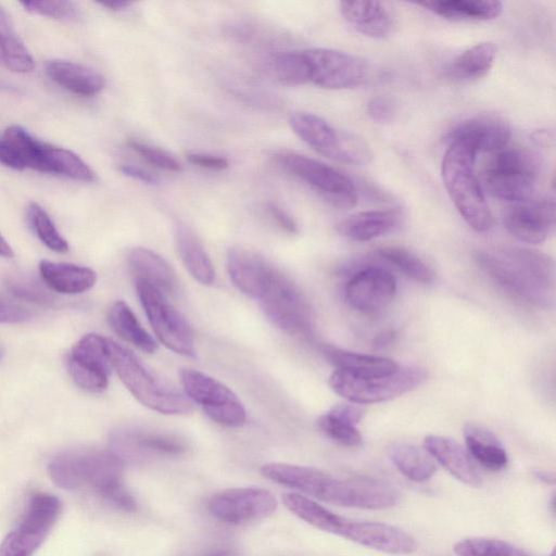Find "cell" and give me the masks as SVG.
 <instances>
[{
	"mask_svg": "<svg viewBox=\"0 0 556 556\" xmlns=\"http://www.w3.org/2000/svg\"><path fill=\"white\" fill-rule=\"evenodd\" d=\"M199 556H237V552L228 546L208 549Z\"/></svg>",
	"mask_w": 556,
	"mask_h": 556,
	"instance_id": "obj_54",
	"label": "cell"
},
{
	"mask_svg": "<svg viewBox=\"0 0 556 556\" xmlns=\"http://www.w3.org/2000/svg\"><path fill=\"white\" fill-rule=\"evenodd\" d=\"M98 3L101 7L108 9V10H111V11H115V12L124 11L132 4V2L124 1V0L101 1Z\"/></svg>",
	"mask_w": 556,
	"mask_h": 556,
	"instance_id": "obj_53",
	"label": "cell"
},
{
	"mask_svg": "<svg viewBox=\"0 0 556 556\" xmlns=\"http://www.w3.org/2000/svg\"><path fill=\"white\" fill-rule=\"evenodd\" d=\"M136 290L147 318L163 345L184 356H194L190 326L166 299L153 287L136 281Z\"/></svg>",
	"mask_w": 556,
	"mask_h": 556,
	"instance_id": "obj_13",
	"label": "cell"
},
{
	"mask_svg": "<svg viewBox=\"0 0 556 556\" xmlns=\"http://www.w3.org/2000/svg\"><path fill=\"white\" fill-rule=\"evenodd\" d=\"M403 216L396 210H374L349 215L337 225L338 232L352 241H369L395 230Z\"/></svg>",
	"mask_w": 556,
	"mask_h": 556,
	"instance_id": "obj_25",
	"label": "cell"
},
{
	"mask_svg": "<svg viewBox=\"0 0 556 556\" xmlns=\"http://www.w3.org/2000/svg\"><path fill=\"white\" fill-rule=\"evenodd\" d=\"M294 134L319 154L351 165H366L372 153L367 142L357 135L333 128L323 117L305 112L289 119Z\"/></svg>",
	"mask_w": 556,
	"mask_h": 556,
	"instance_id": "obj_8",
	"label": "cell"
},
{
	"mask_svg": "<svg viewBox=\"0 0 556 556\" xmlns=\"http://www.w3.org/2000/svg\"><path fill=\"white\" fill-rule=\"evenodd\" d=\"M424 448L451 475L463 483L479 486L482 477L467 450L455 440L442 435H428Z\"/></svg>",
	"mask_w": 556,
	"mask_h": 556,
	"instance_id": "obj_24",
	"label": "cell"
},
{
	"mask_svg": "<svg viewBox=\"0 0 556 556\" xmlns=\"http://www.w3.org/2000/svg\"><path fill=\"white\" fill-rule=\"evenodd\" d=\"M46 72L59 86L81 97H94L105 87L100 73L76 62L51 60L46 64Z\"/></svg>",
	"mask_w": 556,
	"mask_h": 556,
	"instance_id": "obj_26",
	"label": "cell"
},
{
	"mask_svg": "<svg viewBox=\"0 0 556 556\" xmlns=\"http://www.w3.org/2000/svg\"><path fill=\"white\" fill-rule=\"evenodd\" d=\"M0 164L16 170H23L24 166L8 146L4 137L0 136Z\"/></svg>",
	"mask_w": 556,
	"mask_h": 556,
	"instance_id": "obj_51",
	"label": "cell"
},
{
	"mask_svg": "<svg viewBox=\"0 0 556 556\" xmlns=\"http://www.w3.org/2000/svg\"><path fill=\"white\" fill-rule=\"evenodd\" d=\"M477 153L459 142H448L441 175L444 187L464 220L476 231L485 232L494 218L476 173Z\"/></svg>",
	"mask_w": 556,
	"mask_h": 556,
	"instance_id": "obj_4",
	"label": "cell"
},
{
	"mask_svg": "<svg viewBox=\"0 0 556 556\" xmlns=\"http://www.w3.org/2000/svg\"><path fill=\"white\" fill-rule=\"evenodd\" d=\"M534 477L546 483V484H554L555 483V476L553 472L551 471H546V470H536L534 471Z\"/></svg>",
	"mask_w": 556,
	"mask_h": 556,
	"instance_id": "obj_55",
	"label": "cell"
},
{
	"mask_svg": "<svg viewBox=\"0 0 556 556\" xmlns=\"http://www.w3.org/2000/svg\"><path fill=\"white\" fill-rule=\"evenodd\" d=\"M175 242L182 264L189 274L204 286L215 281V269L203 244L195 233L184 224L175 226Z\"/></svg>",
	"mask_w": 556,
	"mask_h": 556,
	"instance_id": "obj_31",
	"label": "cell"
},
{
	"mask_svg": "<svg viewBox=\"0 0 556 556\" xmlns=\"http://www.w3.org/2000/svg\"><path fill=\"white\" fill-rule=\"evenodd\" d=\"M317 426L328 438L341 445L357 446L362 442V434L355 425L332 408L318 417Z\"/></svg>",
	"mask_w": 556,
	"mask_h": 556,
	"instance_id": "obj_43",
	"label": "cell"
},
{
	"mask_svg": "<svg viewBox=\"0 0 556 556\" xmlns=\"http://www.w3.org/2000/svg\"><path fill=\"white\" fill-rule=\"evenodd\" d=\"M278 507L274 494L263 488H231L212 495L207 502L210 514L228 525H242L262 520Z\"/></svg>",
	"mask_w": 556,
	"mask_h": 556,
	"instance_id": "obj_16",
	"label": "cell"
},
{
	"mask_svg": "<svg viewBox=\"0 0 556 556\" xmlns=\"http://www.w3.org/2000/svg\"><path fill=\"white\" fill-rule=\"evenodd\" d=\"M503 224L516 239L539 244L555 227L554 200L547 197L510 203L503 213Z\"/></svg>",
	"mask_w": 556,
	"mask_h": 556,
	"instance_id": "obj_18",
	"label": "cell"
},
{
	"mask_svg": "<svg viewBox=\"0 0 556 556\" xmlns=\"http://www.w3.org/2000/svg\"><path fill=\"white\" fill-rule=\"evenodd\" d=\"M187 160L193 165L213 170H223L229 166L227 159L207 153H189Z\"/></svg>",
	"mask_w": 556,
	"mask_h": 556,
	"instance_id": "obj_49",
	"label": "cell"
},
{
	"mask_svg": "<svg viewBox=\"0 0 556 556\" xmlns=\"http://www.w3.org/2000/svg\"><path fill=\"white\" fill-rule=\"evenodd\" d=\"M227 269L233 285L258 301L279 273L262 256L239 247L228 251Z\"/></svg>",
	"mask_w": 556,
	"mask_h": 556,
	"instance_id": "obj_21",
	"label": "cell"
},
{
	"mask_svg": "<svg viewBox=\"0 0 556 556\" xmlns=\"http://www.w3.org/2000/svg\"><path fill=\"white\" fill-rule=\"evenodd\" d=\"M0 67L13 73H29L35 59L17 35L11 16L0 4Z\"/></svg>",
	"mask_w": 556,
	"mask_h": 556,
	"instance_id": "obj_34",
	"label": "cell"
},
{
	"mask_svg": "<svg viewBox=\"0 0 556 556\" xmlns=\"http://www.w3.org/2000/svg\"><path fill=\"white\" fill-rule=\"evenodd\" d=\"M119 172L146 185H156L159 182V179L153 174L132 164H121Z\"/></svg>",
	"mask_w": 556,
	"mask_h": 556,
	"instance_id": "obj_50",
	"label": "cell"
},
{
	"mask_svg": "<svg viewBox=\"0 0 556 556\" xmlns=\"http://www.w3.org/2000/svg\"><path fill=\"white\" fill-rule=\"evenodd\" d=\"M282 503L293 515L308 525L325 532L342 535L348 518L328 510L309 497L299 493L283 494Z\"/></svg>",
	"mask_w": 556,
	"mask_h": 556,
	"instance_id": "obj_35",
	"label": "cell"
},
{
	"mask_svg": "<svg viewBox=\"0 0 556 556\" xmlns=\"http://www.w3.org/2000/svg\"><path fill=\"white\" fill-rule=\"evenodd\" d=\"M542 172L539 155L527 148H504L492 153L484 163L482 187L502 201L520 202L534 197Z\"/></svg>",
	"mask_w": 556,
	"mask_h": 556,
	"instance_id": "obj_5",
	"label": "cell"
},
{
	"mask_svg": "<svg viewBox=\"0 0 556 556\" xmlns=\"http://www.w3.org/2000/svg\"><path fill=\"white\" fill-rule=\"evenodd\" d=\"M39 274L51 290L64 294L83 293L97 281V274L88 267L48 260L39 263Z\"/></svg>",
	"mask_w": 556,
	"mask_h": 556,
	"instance_id": "obj_29",
	"label": "cell"
},
{
	"mask_svg": "<svg viewBox=\"0 0 556 556\" xmlns=\"http://www.w3.org/2000/svg\"><path fill=\"white\" fill-rule=\"evenodd\" d=\"M62 511L61 501L49 493L30 496L18 526L0 544V556H34Z\"/></svg>",
	"mask_w": 556,
	"mask_h": 556,
	"instance_id": "obj_11",
	"label": "cell"
},
{
	"mask_svg": "<svg viewBox=\"0 0 556 556\" xmlns=\"http://www.w3.org/2000/svg\"><path fill=\"white\" fill-rule=\"evenodd\" d=\"M187 450L186 442L177 435L157 432H118L111 438V452L123 463L134 454L151 453L159 455H179Z\"/></svg>",
	"mask_w": 556,
	"mask_h": 556,
	"instance_id": "obj_23",
	"label": "cell"
},
{
	"mask_svg": "<svg viewBox=\"0 0 556 556\" xmlns=\"http://www.w3.org/2000/svg\"><path fill=\"white\" fill-rule=\"evenodd\" d=\"M14 252L11 245L7 242V240L0 233V256L2 257H12Z\"/></svg>",
	"mask_w": 556,
	"mask_h": 556,
	"instance_id": "obj_56",
	"label": "cell"
},
{
	"mask_svg": "<svg viewBox=\"0 0 556 556\" xmlns=\"http://www.w3.org/2000/svg\"><path fill=\"white\" fill-rule=\"evenodd\" d=\"M496 54L494 43H477L460 53L447 67V76L457 81L477 80L491 70Z\"/></svg>",
	"mask_w": 556,
	"mask_h": 556,
	"instance_id": "obj_37",
	"label": "cell"
},
{
	"mask_svg": "<svg viewBox=\"0 0 556 556\" xmlns=\"http://www.w3.org/2000/svg\"><path fill=\"white\" fill-rule=\"evenodd\" d=\"M340 12L357 31L371 38L388 36L393 26L389 10L379 1H342Z\"/></svg>",
	"mask_w": 556,
	"mask_h": 556,
	"instance_id": "obj_27",
	"label": "cell"
},
{
	"mask_svg": "<svg viewBox=\"0 0 556 556\" xmlns=\"http://www.w3.org/2000/svg\"><path fill=\"white\" fill-rule=\"evenodd\" d=\"M9 291L16 298L34 302L40 305H51L53 296L34 280L9 279L7 282Z\"/></svg>",
	"mask_w": 556,
	"mask_h": 556,
	"instance_id": "obj_46",
	"label": "cell"
},
{
	"mask_svg": "<svg viewBox=\"0 0 556 556\" xmlns=\"http://www.w3.org/2000/svg\"><path fill=\"white\" fill-rule=\"evenodd\" d=\"M179 377L188 397L214 422L227 428H239L245 424V408L227 386L191 368H182Z\"/></svg>",
	"mask_w": 556,
	"mask_h": 556,
	"instance_id": "obj_12",
	"label": "cell"
},
{
	"mask_svg": "<svg viewBox=\"0 0 556 556\" xmlns=\"http://www.w3.org/2000/svg\"><path fill=\"white\" fill-rule=\"evenodd\" d=\"M262 67L269 77L287 86H300L309 81L303 51L270 53L263 59Z\"/></svg>",
	"mask_w": 556,
	"mask_h": 556,
	"instance_id": "obj_38",
	"label": "cell"
},
{
	"mask_svg": "<svg viewBox=\"0 0 556 556\" xmlns=\"http://www.w3.org/2000/svg\"><path fill=\"white\" fill-rule=\"evenodd\" d=\"M266 212L270 218L280 227L283 231L294 235L298 232V225L293 217L286 212L278 204L269 202L266 204Z\"/></svg>",
	"mask_w": 556,
	"mask_h": 556,
	"instance_id": "obj_48",
	"label": "cell"
},
{
	"mask_svg": "<svg viewBox=\"0 0 556 556\" xmlns=\"http://www.w3.org/2000/svg\"><path fill=\"white\" fill-rule=\"evenodd\" d=\"M320 351L336 369L356 376H384L399 368V365L388 357L350 352L331 345H323Z\"/></svg>",
	"mask_w": 556,
	"mask_h": 556,
	"instance_id": "obj_32",
	"label": "cell"
},
{
	"mask_svg": "<svg viewBox=\"0 0 556 556\" xmlns=\"http://www.w3.org/2000/svg\"><path fill=\"white\" fill-rule=\"evenodd\" d=\"M127 144L132 151L156 168L167 172H179L181 169L180 163L163 149L135 139L129 140Z\"/></svg>",
	"mask_w": 556,
	"mask_h": 556,
	"instance_id": "obj_45",
	"label": "cell"
},
{
	"mask_svg": "<svg viewBox=\"0 0 556 556\" xmlns=\"http://www.w3.org/2000/svg\"><path fill=\"white\" fill-rule=\"evenodd\" d=\"M344 539L379 552L406 555L417 548L413 536L382 522L351 520Z\"/></svg>",
	"mask_w": 556,
	"mask_h": 556,
	"instance_id": "obj_22",
	"label": "cell"
},
{
	"mask_svg": "<svg viewBox=\"0 0 556 556\" xmlns=\"http://www.w3.org/2000/svg\"><path fill=\"white\" fill-rule=\"evenodd\" d=\"M123 460L111 451L73 450L54 456L48 473L61 489L88 488L110 506L134 513L138 504L123 482Z\"/></svg>",
	"mask_w": 556,
	"mask_h": 556,
	"instance_id": "obj_3",
	"label": "cell"
},
{
	"mask_svg": "<svg viewBox=\"0 0 556 556\" xmlns=\"http://www.w3.org/2000/svg\"><path fill=\"white\" fill-rule=\"evenodd\" d=\"M479 268L511 296L536 307L555 302V264L546 254L521 247L477 250Z\"/></svg>",
	"mask_w": 556,
	"mask_h": 556,
	"instance_id": "obj_2",
	"label": "cell"
},
{
	"mask_svg": "<svg viewBox=\"0 0 556 556\" xmlns=\"http://www.w3.org/2000/svg\"><path fill=\"white\" fill-rule=\"evenodd\" d=\"M427 371L414 366H399L384 376L363 377L336 369L329 377L330 388L355 404H370L393 400L420 386Z\"/></svg>",
	"mask_w": 556,
	"mask_h": 556,
	"instance_id": "obj_9",
	"label": "cell"
},
{
	"mask_svg": "<svg viewBox=\"0 0 556 556\" xmlns=\"http://www.w3.org/2000/svg\"><path fill=\"white\" fill-rule=\"evenodd\" d=\"M466 450L472 460L491 471H498L508 463L507 453L498 438L489 429L466 424L464 427Z\"/></svg>",
	"mask_w": 556,
	"mask_h": 556,
	"instance_id": "obj_30",
	"label": "cell"
},
{
	"mask_svg": "<svg viewBox=\"0 0 556 556\" xmlns=\"http://www.w3.org/2000/svg\"><path fill=\"white\" fill-rule=\"evenodd\" d=\"M396 293V280L386 268L368 266L355 273L344 287L346 303L354 309L375 314L386 308Z\"/></svg>",
	"mask_w": 556,
	"mask_h": 556,
	"instance_id": "obj_19",
	"label": "cell"
},
{
	"mask_svg": "<svg viewBox=\"0 0 556 556\" xmlns=\"http://www.w3.org/2000/svg\"><path fill=\"white\" fill-rule=\"evenodd\" d=\"M388 455L395 467L414 482H424L437 471L433 457L425 448L412 443H392L388 447Z\"/></svg>",
	"mask_w": 556,
	"mask_h": 556,
	"instance_id": "obj_36",
	"label": "cell"
},
{
	"mask_svg": "<svg viewBox=\"0 0 556 556\" xmlns=\"http://www.w3.org/2000/svg\"><path fill=\"white\" fill-rule=\"evenodd\" d=\"M105 350L111 367L142 405L164 415H187L192 412L185 396L163 384L124 346L105 338Z\"/></svg>",
	"mask_w": 556,
	"mask_h": 556,
	"instance_id": "obj_6",
	"label": "cell"
},
{
	"mask_svg": "<svg viewBox=\"0 0 556 556\" xmlns=\"http://www.w3.org/2000/svg\"><path fill=\"white\" fill-rule=\"evenodd\" d=\"M3 137L24 168L62 175L84 182H93L97 179L94 170L79 155L40 141L21 126L8 127Z\"/></svg>",
	"mask_w": 556,
	"mask_h": 556,
	"instance_id": "obj_7",
	"label": "cell"
},
{
	"mask_svg": "<svg viewBox=\"0 0 556 556\" xmlns=\"http://www.w3.org/2000/svg\"><path fill=\"white\" fill-rule=\"evenodd\" d=\"M20 4L29 13L51 18L77 21L80 16L72 1H22Z\"/></svg>",
	"mask_w": 556,
	"mask_h": 556,
	"instance_id": "obj_44",
	"label": "cell"
},
{
	"mask_svg": "<svg viewBox=\"0 0 556 556\" xmlns=\"http://www.w3.org/2000/svg\"><path fill=\"white\" fill-rule=\"evenodd\" d=\"M532 140L541 147H549L554 142V135L549 130L540 129L532 135Z\"/></svg>",
	"mask_w": 556,
	"mask_h": 556,
	"instance_id": "obj_52",
	"label": "cell"
},
{
	"mask_svg": "<svg viewBox=\"0 0 556 556\" xmlns=\"http://www.w3.org/2000/svg\"><path fill=\"white\" fill-rule=\"evenodd\" d=\"M511 136L509 124L493 114H479L456 124L446 135L447 142H459L476 153H494L506 148Z\"/></svg>",
	"mask_w": 556,
	"mask_h": 556,
	"instance_id": "obj_20",
	"label": "cell"
},
{
	"mask_svg": "<svg viewBox=\"0 0 556 556\" xmlns=\"http://www.w3.org/2000/svg\"><path fill=\"white\" fill-rule=\"evenodd\" d=\"M453 551L457 556H530L508 542L490 538L464 539L455 543Z\"/></svg>",
	"mask_w": 556,
	"mask_h": 556,
	"instance_id": "obj_41",
	"label": "cell"
},
{
	"mask_svg": "<svg viewBox=\"0 0 556 556\" xmlns=\"http://www.w3.org/2000/svg\"><path fill=\"white\" fill-rule=\"evenodd\" d=\"M418 5L450 21H489L503 11L502 2L494 0H438L424 1Z\"/></svg>",
	"mask_w": 556,
	"mask_h": 556,
	"instance_id": "obj_33",
	"label": "cell"
},
{
	"mask_svg": "<svg viewBox=\"0 0 556 556\" xmlns=\"http://www.w3.org/2000/svg\"><path fill=\"white\" fill-rule=\"evenodd\" d=\"M108 320L112 329L125 341L146 353L157 349L153 338L141 327L132 311L123 301H116L110 308Z\"/></svg>",
	"mask_w": 556,
	"mask_h": 556,
	"instance_id": "obj_39",
	"label": "cell"
},
{
	"mask_svg": "<svg viewBox=\"0 0 556 556\" xmlns=\"http://www.w3.org/2000/svg\"><path fill=\"white\" fill-rule=\"evenodd\" d=\"M266 317L290 334H306L313 328L312 308L298 287L281 273L260 300Z\"/></svg>",
	"mask_w": 556,
	"mask_h": 556,
	"instance_id": "obj_14",
	"label": "cell"
},
{
	"mask_svg": "<svg viewBox=\"0 0 556 556\" xmlns=\"http://www.w3.org/2000/svg\"><path fill=\"white\" fill-rule=\"evenodd\" d=\"M263 477L323 502L365 509H384L397 504L400 494L390 483L367 477L340 479L323 470L283 463L262 466Z\"/></svg>",
	"mask_w": 556,
	"mask_h": 556,
	"instance_id": "obj_1",
	"label": "cell"
},
{
	"mask_svg": "<svg viewBox=\"0 0 556 556\" xmlns=\"http://www.w3.org/2000/svg\"><path fill=\"white\" fill-rule=\"evenodd\" d=\"M311 83L326 89H350L362 85L368 67L354 54L326 48L303 51Z\"/></svg>",
	"mask_w": 556,
	"mask_h": 556,
	"instance_id": "obj_15",
	"label": "cell"
},
{
	"mask_svg": "<svg viewBox=\"0 0 556 556\" xmlns=\"http://www.w3.org/2000/svg\"><path fill=\"white\" fill-rule=\"evenodd\" d=\"M274 159L281 168L303 180L332 205L349 208L357 203L354 181L338 169L294 152H279Z\"/></svg>",
	"mask_w": 556,
	"mask_h": 556,
	"instance_id": "obj_10",
	"label": "cell"
},
{
	"mask_svg": "<svg viewBox=\"0 0 556 556\" xmlns=\"http://www.w3.org/2000/svg\"><path fill=\"white\" fill-rule=\"evenodd\" d=\"M67 370L73 381L90 393H101L109 384L111 364L105 350V338L87 333L72 348Z\"/></svg>",
	"mask_w": 556,
	"mask_h": 556,
	"instance_id": "obj_17",
	"label": "cell"
},
{
	"mask_svg": "<svg viewBox=\"0 0 556 556\" xmlns=\"http://www.w3.org/2000/svg\"><path fill=\"white\" fill-rule=\"evenodd\" d=\"M128 262L136 281L144 282L164 295L176 292L175 273L159 254L144 248H135L129 253Z\"/></svg>",
	"mask_w": 556,
	"mask_h": 556,
	"instance_id": "obj_28",
	"label": "cell"
},
{
	"mask_svg": "<svg viewBox=\"0 0 556 556\" xmlns=\"http://www.w3.org/2000/svg\"><path fill=\"white\" fill-rule=\"evenodd\" d=\"M27 216L36 236L46 247L58 253H66L70 250L67 241L61 236L49 214L39 204L29 203Z\"/></svg>",
	"mask_w": 556,
	"mask_h": 556,
	"instance_id": "obj_42",
	"label": "cell"
},
{
	"mask_svg": "<svg viewBox=\"0 0 556 556\" xmlns=\"http://www.w3.org/2000/svg\"><path fill=\"white\" fill-rule=\"evenodd\" d=\"M378 254L415 281L430 283L434 279L435 274L431 266L405 248L384 247L378 250Z\"/></svg>",
	"mask_w": 556,
	"mask_h": 556,
	"instance_id": "obj_40",
	"label": "cell"
},
{
	"mask_svg": "<svg viewBox=\"0 0 556 556\" xmlns=\"http://www.w3.org/2000/svg\"><path fill=\"white\" fill-rule=\"evenodd\" d=\"M367 114L377 123H389L396 114V104L388 96H376L367 103Z\"/></svg>",
	"mask_w": 556,
	"mask_h": 556,
	"instance_id": "obj_47",
	"label": "cell"
}]
</instances>
